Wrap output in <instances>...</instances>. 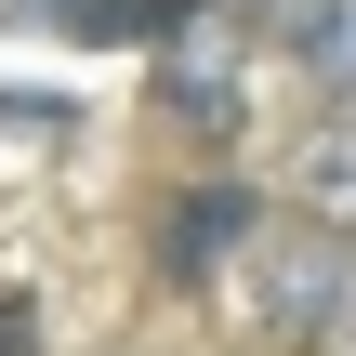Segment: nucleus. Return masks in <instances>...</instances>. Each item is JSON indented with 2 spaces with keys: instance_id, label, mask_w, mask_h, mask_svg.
Masks as SVG:
<instances>
[{
  "instance_id": "obj_1",
  "label": "nucleus",
  "mask_w": 356,
  "mask_h": 356,
  "mask_svg": "<svg viewBox=\"0 0 356 356\" xmlns=\"http://www.w3.org/2000/svg\"><path fill=\"white\" fill-rule=\"evenodd\" d=\"M238 304L264 356H356V225H317L277 198V225L238 264Z\"/></svg>"
},
{
  "instance_id": "obj_2",
  "label": "nucleus",
  "mask_w": 356,
  "mask_h": 356,
  "mask_svg": "<svg viewBox=\"0 0 356 356\" xmlns=\"http://www.w3.org/2000/svg\"><path fill=\"white\" fill-rule=\"evenodd\" d=\"M264 225H277V185H251L238 159H198L185 185L145 198V291H172V304L238 291V264H251Z\"/></svg>"
},
{
  "instance_id": "obj_3",
  "label": "nucleus",
  "mask_w": 356,
  "mask_h": 356,
  "mask_svg": "<svg viewBox=\"0 0 356 356\" xmlns=\"http://www.w3.org/2000/svg\"><path fill=\"white\" fill-rule=\"evenodd\" d=\"M145 119H159L172 145H198V159H225V145L251 132V53H238L225 26H185L172 53H145Z\"/></svg>"
},
{
  "instance_id": "obj_4",
  "label": "nucleus",
  "mask_w": 356,
  "mask_h": 356,
  "mask_svg": "<svg viewBox=\"0 0 356 356\" xmlns=\"http://www.w3.org/2000/svg\"><path fill=\"white\" fill-rule=\"evenodd\" d=\"M211 26L251 66H304V79L356 92V0H211Z\"/></svg>"
},
{
  "instance_id": "obj_5",
  "label": "nucleus",
  "mask_w": 356,
  "mask_h": 356,
  "mask_svg": "<svg viewBox=\"0 0 356 356\" xmlns=\"http://www.w3.org/2000/svg\"><path fill=\"white\" fill-rule=\"evenodd\" d=\"M291 211L356 225V92H330V106H317V132L291 145Z\"/></svg>"
},
{
  "instance_id": "obj_6",
  "label": "nucleus",
  "mask_w": 356,
  "mask_h": 356,
  "mask_svg": "<svg viewBox=\"0 0 356 356\" xmlns=\"http://www.w3.org/2000/svg\"><path fill=\"white\" fill-rule=\"evenodd\" d=\"M0 132H26V145H66V132H79V92H53V79H0Z\"/></svg>"
},
{
  "instance_id": "obj_7",
  "label": "nucleus",
  "mask_w": 356,
  "mask_h": 356,
  "mask_svg": "<svg viewBox=\"0 0 356 356\" xmlns=\"http://www.w3.org/2000/svg\"><path fill=\"white\" fill-rule=\"evenodd\" d=\"M0 356H53V317H40L26 291H0Z\"/></svg>"
}]
</instances>
